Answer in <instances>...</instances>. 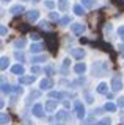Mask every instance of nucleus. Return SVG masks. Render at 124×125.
I'll list each match as a JSON object with an SVG mask.
<instances>
[{"mask_svg":"<svg viewBox=\"0 0 124 125\" xmlns=\"http://www.w3.org/2000/svg\"><path fill=\"white\" fill-rule=\"evenodd\" d=\"M112 89H113L115 92H118V91L123 89V80L119 77H113V78H112Z\"/></svg>","mask_w":124,"mask_h":125,"instance_id":"f257e3e1","label":"nucleus"},{"mask_svg":"<svg viewBox=\"0 0 124 125\" xmlns=\"http://www.w3.org/2000/svg\"><path fill=\"white\" fill-rule=\"evenodd\" d=\"M71 30H72V33H74V34L80 36V34H83V31H85V25H83V23H72Z\"/></svg>","mask_w":124,"mask_h":125,"instance_id":"f03ea898","label":"nucleus"},{"mask_svg":"<svg viewBox=\"0 0 124 125\" xmlns=\"http://www.w3.org/2000/svg\"><path fill=\"white\" fill-rule=\"evenodd\" d=\"M58 106L57 100H46V113H53Z\"/></svg>","mask_w":124,"mask_h":125,"instance_id":"7ed1b4c3","label":"nucleus"},{"mask_svg":"<svg viewBox=\"0 0 124 125\" xmlns=\"http://www.w3.org/2000/svg\"><path fill=\"white\" fill-rule=\"evenodd\" d=\"M74 106H75V111H77V116L80 117V119H83L85 117V108H83V105H82V102L80 100H75V103H74Z\"/></svg>","mask_w":124,"mask_h":125,"instance_id":"20e7f679","label":"nucleus"},{"mask_svg":"<svg viewBox=\"0 0 124 125\" xmlns=\"http://www.w3.org/2000/svg\"><path fill=\"white\" fill-rule=\"evenodd\" d=\"M35 80H36L35 75H21V78H19V84H30V83H33Z\"/></svg>","mask_w":124,"mask_h":125,"instance_id":"39448f33","label":"nucleus"},{"mask_svg":"<svg viewBox=\"0 0 124 125\" xmlns=\"http://www.w3.org/2000/svg\"><path fill=\"white\" fill-rule=\"evenodd\" d=\"M53 86V81L50 80V78H44V80H41L39 83V88L42 89V91H46V89H50Z\"/></svg>","mask_w":124,"mask_h":125,"instance_id":"423d86ee","label":"nucleus"},{"mask_svg":"<svg viewBox=\"0 0 124 125\" xmlns=\"http://www.w3.org/2000/svg\"><path fill=\"white\" fill-rule=\"evenodd\" d=\"M38 17H39V13H38L36 10H32V11H28V13H27V21H28V22L38 21Z\"/></svg>","mask_w":124,"mask_h":125,"instance_id":"0eeeda50","label":"nucleus"},{"mask_svg":"<svg viewBox=\"0 0 124 125\" xmlns=\"http://www.w3.org/2000/svg\"><path fill=\"white\" fill-rule=\"evenodd\" d=\"M71 55L74 58H77V60H82V58L85 56V50H82V49H72L71 50Z\"/></svg>","mask_w":124,"mask_h":125,"instance_id":"6e6552de","label":"nucleus"},{"mask_svg":"<svg viewBox=\"0 0 124 125\" xmlns=\"http://www.w3.org/2000/svg\"><path fill=\"white\" fill-rule=\"evenodd\" d=\"M32 111L36 117H42V114H44V113H42V105H35Z\"/></svg>","mask_w":124,"mask_h":125,"instance_id":"1a4fd4ad","label":"nucleus"},{"mask_svg":"<svg viewBox=\"0 0 124 125\" xmlns=\"http://www.w3.org/2000/svg\"><path fill=\"white\" fill-rule=\"evenodd\" d=\"M11 72H13V73H17V75H22V73H24V66L14 64L13 67H11Z\"/></svg>","mask_w":124,"mask_h":125,"instance_id":"9d476101","label":"nucleus"},{"mask_svg":"<svg viewBox=\"0 0 124 125\" xmlns=\"http://www.w3.org/2000/svg\"><path fill=\"white\" fill-rule=\"evenodd\" d=\"M85 70H87V66H85L83 62H79V64L74 66V72H75V73H83Z\"/></svg>","mask_w":124,"mask_h":125,"instance_id":"9b49d317","label":"nucleus"},{"mask_svg":"<svg viewBox=\"0 0 124 125\" xmlns=\"http://www.w3.org/2000/svg\"><path fill=\"white\" fill-rule=\"evenodd\" d=\"M10 13L11 14H21V13H24V6H22V5H16V6H13L10 10Z\"/></svg>","mask_w":124,"mask_h":125,"instance_id":"f8f14e48","label":"nucleus"},{"mask_svg":"<svg viewBox=\"0 0 124 125\" xmlns=\"http://www.w3.org/2000/svg\"><path fill=\"white\" fill-rule=\"evenodd\" d=\"M58 10L64 13L68 10V0H58Z\"/></svg>","mask_w":124,"mask_h":125,"instance_id":"ddd939ff","label":"nucleus"},{"mask_svg":"<svg viewBox=\"0 0 124 125\" xmlns=\"http://www.w3.org/2000/svg\"><path fill=\"white\" fill-rule=\"evenodd\" d=\"M55 44H57L55 36H49V38H47V45H49V49L53 50V49H55Z\"/></svg>","mask_w":124,"mask_h":125,"instance_id":"4468645a","label":"nucleus"},{"mask_svg":"<svg viewBox=\"0 0 124 125\" xmlns=\"http://www.w3.org/2000/svg\"><path fill=\"white\" fill-rule=\"evenodd\" d=\"M30 50H32V53H39L42 50V44H32Z\"/></svg>","mask_w":124,"mask_h":125,"instance_id":"2eb2a0df","label":"nucleus"},{"mask_svg":"<svg viewBox=\"0 0 124 125\" xmlns=\"http://www.w3.org/2000/svg\"><path fill=\"white\" fill-rule=\"evenodd\" d=\"M50 97H52V99L63 100V99H64V94H63V92H57V91H53V92H50Z\"/></svg>","mask_w":124,"mask_h":125,"instance_id":"dca6fc26","label":"nucleus"},{"mask_svg":"<svg viewBox=\"0 0 124 125\" xmlns=\"http://www.w3.org/2000/svg\"><path fill=\"white\" fill-rule=\"evenodd\" d=\"M57 119H58V120H64V119H68V113L64 111V109L58 111V113H57Z\"/></svg>","mask_w":124,"mask_h":125,"instance_id":"f3484780","label":"nucleus"},{"mask_svg":"<svg viewBox=\"0 0 124 125\" xmlns=\"http://www.w3.org/2000/svg\"><path fill=\"white\" fill-rule=\"evenodd\" d=\"M0 122H2V125H6L10 122V116L6 114V113H2V117H0Z\"/></svg>","mask_w":124,"mask_h":125,"instance_id":"a211bd4d","label":"nucleus"},{"mask_svg":"<svg viewBox=\"0 0 124 125\" xmlns=\"http://www.w3.org/2000/svg\"><path fill=\"white\" fill-rule=\"evenodd\" d=\"M98 92H99V94H105V92H107V83H99Z\"/></svg>","mask_w":124,"mask_h":125,"instance_id":"6ab92c4d","label":"nucleus"},{"mask_svg":"<svg viewBox=\"0 0 124 125\" xmlns=\"http://www.w3.org/2000/svg\"><path fill=\"white\" fill-rule=\"evenodd\" d=\"M105 109H107V111H110V113H115L116 111V105L112 103V102H108V103L105 105Z\"/></svg>","mask_w":124,"mask_h":125,"instance_id":"aec40b11","label":"nucleus"},{"mask_svg":"<svg viewBox=\"0 0 124 125\" xmlns=\"http://www.w3.org/2000/svg\"><path fill=\"white\" fill-rule=\"evenodd\" d=\"M82 5L85 8H93L94 6V0H82Z\"/></svg>","mask_w":124,"mask_h":125,"instance_id":"412c9836","label":"nucleus"},{"mask_svg":"<svg viewBox=\"0 0 124 125\" xmlns=\"http://www.w3.org/2000/svg\"><path fill=\"white\" fill-rule=\"evenodd\" d=\"M74 13H75L77 16H82V14L85 13V10H83L80 5H75V6H74Z\"/></svg>","mask_w":124,"mask_h":125,"instance_id":"4be33fe9","label":"nucleus"},{"mask_svg":"<svg viewBox=\"0 0 124 125\" xmlns=\"http://www.w3.org/2000/svg\"><path fill=\"white\" fill-rule=\"evenodd\" d=\"M24 45H25V39H17V41L14 42V47H16V49H22Z\"/></svg>","mask_w":124,"mask_h":125,"instance_id":"5701e85b","label":"nucleus"},{"mask_svg":"<svg viewBox=\"0 0 124 125\" xmlns=\"http://www.w3.org/2000/svg\"><path fill=\"white\" fill-rule=\"evenodd\" d=\"M8 62H10V60H8V58H6V56H2V64H0V67H2V70H5V69H6Z\"/></svg>","mask_w":124,"mask_h":125,"instance_id":"b1692460","label":"nucleus"},{"mask_svg":"<svg viewBox=\"0 0 124 125\" xmlns=\"http://www.w3.org/2000/svg\"><path fill=\"white\" fill-rule=\"evenodd\" d=\"M98 125H112V120L108 117H104V119H100L98 122Z\"/></svg>","mask_w":124,"mask_h":125,"instance_id":"393cba45","label":"nucleus"},{"mask_svg":"<svg viewBox=\"0 0 124 125\" xmlns=\"http://www.w3.org/2000/svg\"><path fill=\"white\" fill-rule=\"evenodd\" d=\"M10 91H11V86L6 84L5 81H3V83H2V92H10Z\"/></svg>","mask_w":124,"mask_h":125,"instance_id":"a878e982","label":"nucleus"},{"mask_svg":"<svg viewBox=\"0 0 124 125\" xmlns=\"http://www.w3.org/2000/svg\"><path fill=\"white\" fill-rule=\"evenodd\" d=\"M16 60H17V61H24V60H25L24 53H22V52H16Z\"/></svg>","mask_w":124,"mask_h":125,"instance_id":"bb28decb","label":"nucleus"},{"mask_svg":"<svg viewBox=\"0 0 124 125\" xmlns=\"http://www.w3.org/2000/svg\"><path fill=\"white\" fill-rule=\"evenodd\" d=\"M42 61H46V56L42 55V56H36V58H33V61L32 62H42Z\"/></svg>","mask_w":124,"mask_h":125,"instance_id":"cd10ccee","label":"nucleus"},{"mask_svg":"<svg viewBox=\"0 0 124 125\" xmlns=\"http://www.w3.org/2000/svg\"><path fill=\"white\" fill-rule=\"evenodd\" d=\"M118 34H119V38H121L123 41H124V25H123V27H119V28H118Z\"/></svg>","mask_w":124,"mask_h":125,"instance_id":"c85d7f7f","label":"nucleus"},{"mask_svg":"<svg viewBox=\"0 0 124 125\" xmlns=\"http://www.w3.org/2000/svg\"><path fill=\"white\" fill-rule=\"evenodd\" d=\"M69 22H71V19H69L68 16H66V17H63V19H60V23H61V25H66V23H69Z\"/></svg>","mask_w":124,"mask_h":125,"instance_id":"c756f323","label":"nucleus"},{"mask_svg":"<svg viewBox=\"0 0 124 125\" xmlns=\"http://www.w3.org/2000/svg\"><path fill=\"white\" fill-rule=\"evenodd\" d=\"M44 72L47 73V75H52V73H53V67H52V66H47V67L44 69Z\"/></svg>","mask_w":124,"mask_h":125,"instance_id":"7c9ffc66","label":"nucleus"},{"mask_svg":"<svg viewBox=\"0 0 124 125\" xmlns=\"http://www.w3.org/2000/svg\"><path fill=\"white\" fill-rule=\"evenodd\" d=\"M49 19H50V21H58V14L57 13H50L49 14Z\"/></svg>","mask_w":124,"mask_h":125,"instance_id":"2f4dec72","label":"nucleus"},{"mask_svg":"<svg viewBox=\"0 0 124 125\" xmlns=\"http://www.w3.org/2000/svg\"><path fill=\"white\" fill-rule=\"evenodd\" d=\"M30 38H32L33 41H39V34H38V33H32V34H30Z\"/></svg>","mask_w":124,"mask_h":125,"instance_id":"473e14b6","label":"nucleus"},{"mask_svg":"<svg viewBox=\"0 0 124 125\" xmlns=\"http://www.w3.org/2000/svg\"><path fill=\"white\" fill-rule=\"evenodd\" d=\"M39 72H41V69L38 67V66H33L32 67V73H39Z\"/></svg>","mask_w":124,"mask_h":125,"instance_id":"72a5a7b5","label":"nucleus"},{"mask_svg":"<svg viewBox=\"0 0 124 125\" xmlns=\"http://www.w3.org/2000/svg\"><path fill=\"white\" fill-rule=\"evenodd\" d=\"M39 27H41V28H44V30H46V28H47V27H49V23L46 22V21H42V22L39 23Z\"/></svg>","mask_w":124,"mask_h":125,"instance_id":"f704fd0d","label":"nucleus"},{"mask_svg":"<svg viewBox=\"0 0 124 125\" xmlns=\"http://www.w3.org/2000/svg\"><path fill=\"white\" fill-rule=\"evenodd\" d=\"M118 106H124V97H119L118 99Z\"/></svg>","mask_w":124,"mask_h":125,"instance_id":"c9c22d12","label":"nucleus"},{"mask_svg":"<svg viewBox=\"0 0 124 125\" xmlns=\"http://www.w3.org/2000/svg\"><path fill=\"white\" fill-rule=\"evenodd\" d=\"M22 91H24V89H22L21 86H16V88H14V92H17V94H22Z\"/></svg>","mask_w":124,"mask_h":125,"instance_id":"e433bc0d","label":"nucleus"},{"mask_svg":"<svg viewBox=\"0 0 124 125\" xmlns=\"http://www.w3.org/2000/svg\"><path fill=\"white\" fill-rule=\"evenodd\" d=\"M0 33H2V36H5V34H6V28H5V27L0 28Z\"/></svg>","mask_w":124,"mask_h":125,"instance_id":"4c0bfd02","label":"nucleus"},{"mask_svg":"<svg viewBox=\"0 0 124 125\" xmlns=\"http://www.w3.org/2000/svg\"><path fill=\"white\" fill-rule=\"evenodd\" d=\"M46 6H47V8H53V2H47V3H46Z\"/></svg>","mask_w":124,"mask_h":125,"instance_id":"58836bf2","label":"nucleus"},{"mask_svg":"<svg viewBox=\"0 0 124 125\" xmlns=\"http://www.w3.org/2000/svg\"><path fill=\"white\" fill-rule=\"evenodd\" d=\"M119 50H121V56L124 58V45H119Z\"/></svg>","mask_w":124,"mask_h":125,"instance_id":"ea45409f","label":"nucleus"},{"mask_svg":"<svg viewBox=\"0 0 124 125\" xmlns=\"http://www.w3.org/2000/svg\"><path fill=\"white\" fill-rule=\"evenodd\" d=\"M119 120L124 124V111H121V116H119Z\"/></svg>","mask_w":124,"mask_h":125,"instance_id":"a19ab883","label":"nucleus"},{"mask_svg":"<svg viewBox=\"0 0 124 125\" xmlns=\"http://www.w3.org/2000/svg\"><path fill=\"white\" fill-rule=\"evenodd\" d=\"M33 2H39V0H33Z\"/></svg>","mask_w":124,"mask_h":125,"instance_id":"79ce46f5","label":"nucleus"},{"mask_svg":"<svg viewBox=\"0 0 124 125\" xmlns=\"http://www.w3.org/2000/svg\"><path fill=\"white\" fill-rule=\"evenodd\" d=\"M3 2H8V0H3Z\"/></svg>","mask_w":124,"mask_h":125,"instance_id":"37998d69","label":"nucleus"},{"mask_svg":"<svg viewBox=\"0 0 124 125\" xmlns=\"http://www.w3.org/2000/svg\"><path fill=\"white\" fill-rule=\"evenodd\" d=\"M60 125H61V124H60Z\"/></svg>","mask_w":124,"mask_h":125,"instance_id":"c03bdc74","label":"nucleus"}]
</instances>
